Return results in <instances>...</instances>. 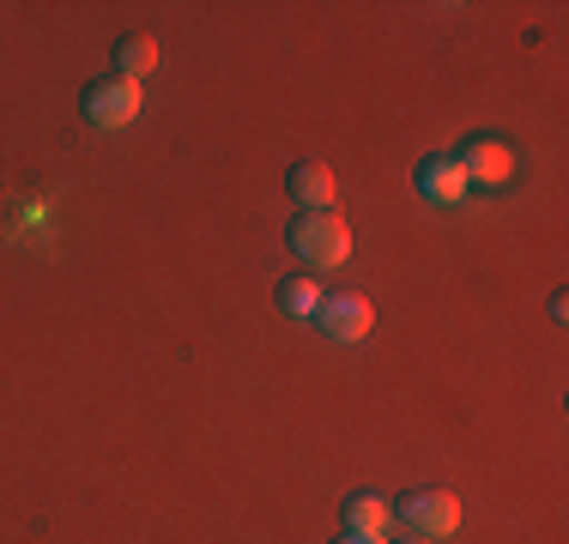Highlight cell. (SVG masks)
Returning <instances> with one entry per match:
<instances>
[{"label": "cell", "mask_w": 569, "mask_h": 544, "mask_svg": "<svg viewBox=\"0 0 569 544\" xmlns=\"http://www.w3.org/2000/svg\"><path fill=\"white\" fill-rule=\"evenodd\" d=\"M284 242H291V254L303 261L309 272H333L351 261V224L340 212H297L291 230H284Z\"/></svg>", "instance_id": "obj_1"}, {"label": "cell", "mask_w": 569, "mask_h": 544, "mask_svg": "<svg viewBox=\"0 0 569 544\" xmlns=\"http://www.w3.org/2000/svg\"><path fill=\"white\" fill-rule=\"evenodd\" d=\"M395 514H400V526L412 538H449L460 533V496L455 490H406V496L395 502Z\"/></svg>", "instance_id": "obj_2"}, {"label": "cell", "mask_w": 569, "mask_h": 544, "mask_svg": "<svg viewBox=\"0 0 569 544\" xmlns=\"http://www.w3.org/2000/svg\"><path fill=\"white\" fill-rule=\"evenodd\" d=\"M79 115L91 121V128H128L133 115H140V85L133 79H91L86 98H79Z\"/></svg>", "instance_id": "obj_3"}, {"label": "cell", "mask_w": 569, "mask_h": 544, "mask_svg": "<svg viewBox=\"0 0 569 544\" xmlns=\"http://www.w3.org/2000/svg\"><path fill=\"white\" fill-rule=\"evenodd\" d=\"M412 188H418V200H430V206H460L472 182H467V170H460L455 152H430V158H418Z\"/></svg>", "instance_id": "obj_4"}, {"label": "cell", "mask_w": 569, "mask_h": 544, "mask_svg": "<svg viewBox=\"0 0 569 544\" xmlns=\"http://www.w3.org/2000/svg\"><path fill=\"white\" fill-rule=\"evenodd\" d=\"M316 326H321L328 339H340V345H358V339H370V326H376V309H370V296H358V291L321 296V309H316Z\"/></svg>", "instance_id": "obj_5"}, {"label": "cell", "mask_w": 569, "mask_h": 544, "mask_svg": "<svg viewBox=\"0 0 569 544\" xmlns=\"http://www.w3.org/2000/svg\"><path fill=\"white\" fill-rule=\"evenodd\" d=\"M455 158H460V170H467V182H485V188H503L515 175V145L497 140V133H472Z\"/></svg>", "instance_id": "obj_6"}, {"label": "cell", "mask_w": 569, "mask_h": 544, "mask_svg": "<svg viewBox=\"0 0 569 544\" xmlns=\"http://www.w3.org/2000/svg\"><path fill=\"white\" fill-rule=\"evenodd\" d=\"M284 194H291L297 212H328L333 206V170L321 158H303L284 170Z\"/></svg>", "instance_id": "obj_7"}, {"label": "cell", "mask_w": 569, "mask_h": 544, "mask_svg": "<svg viewBox=\"0 0 569 544\" xmlns=\"http://www.w3.org/2000/svg\"><path fill=\"white\" fill-rule=\"evenodd\" d=\"M346 533L388 538V496H376V490H351L346 496Z\"/></svg>", "instance_id": "obj_8"}, {"label": "cell", "mask_w": 569, "mask_h": 544, "mask_svg": "<svg viewBox=\"0 0 569 544\" xmlns=\"http://www.w3.org/2000/svg\"><path fill=\"white\" fill-rule=\"evenodd\" d=\"M110 61H116V73H121V79H133V85H140V79H152V73H158V37L128 31V37L116 43Z\"/></svg>", "instance_id": "obj_9"}, {"label": "cell", "mask_w": 569, "mask_h": 544, "mask_svg": "<svg viewBox=\"0 0 569 544\" xmlns=\"http://www.w3.org/2000/svg\"><path fill=\"white\" fill-rule=\"evenodd\" d=\"M321 284H316V272H291V279H279V309L284 315H303V321H316V309H321Z\"/></svg>", "instance_id": "obj_10"}, {"label": "cell", "mask_w": 569, "mask_h": 544, "mask_svg": "<svg viewBox=\"0 0 569 544\" xmlns=\"http://www.w3.org/2000/svg\"><path fill=\"white\" fill-rule=\"evenodd\" d=\"M333 544H382V538H358V533H346V538H333Z\"/></svg>", "instance_id": "obj_11"}, {"label": "cell", "mask_w": 569, "mask_h": 544, "mask_svg": "<svg viewBox=\"0 0 569 544\" xmlns=\"http://www.w3.org/2000/svg\"><path fill=\"white\" fill-rule=\"evenodd\" d=\"M382 544H430V538H412V533H406V538H382Z\"/></svg>", "instance_id": "obj_12"}]
</instances>
